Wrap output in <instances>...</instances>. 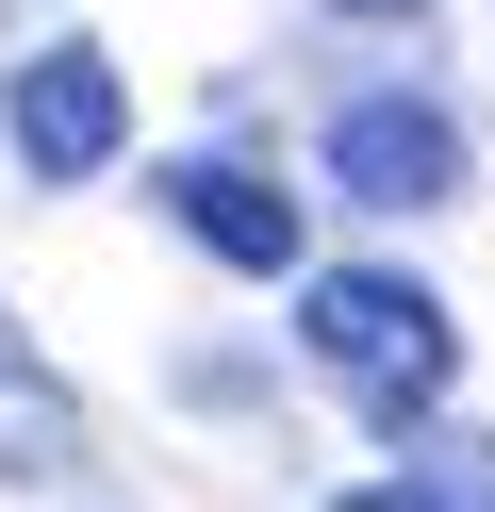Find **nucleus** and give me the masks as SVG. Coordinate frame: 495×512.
<instances>
[{
  "mask_svg": "<svg viewBox=\"0 0 495 512\" xmlns=\"http://www.w3.org/2000/svg\"><path fill=\"white\" fill-rule=\"evenodd\" d=\"M165 215H182L215 265H248V281L297 265V199H281V182H248V166H165Z\"/></svg>",
  "mask_w": 495,
  "mask_h": 512,
  "instance_id": "nucleus-4",
  "label": "nucleus"
},
{
  "mask_svg": "<svg viewBox=\"0 0 495 512\" xmlns=\"http://www.w3.org/2000/svg\"><path fill=\"white\" fill-rule=\"evenodd\" d=\"M66 463H83V397H66L17 347V314H0V479H66Z\"/></svg>",
  "mask_w": 495,
  "mask_h": 512,
  "instance_id": "nucleus-5",
  "label": "nucleus"
},
{
  "mask_svg": "<svg viewBox=\"0 0 495 512\" xmlns=\"http://www.w3.org/2000/svg\"><path fill=\"white\" fill-rule=\"evenodd\" d=\"M347 17H413V0H347Z\"/></svg>",
  "mask_w": 495,
  "mask_h": 512,
  "instance_id": "nucleus-8",
  "label": "nucleus"
},
{
  "mask_svg": "<svg viewBox=\"0 0 495 512\" xmlns=\"http://www.w3.org/2000/svg\"><path fill=\"white\" fill-rule=\"evenodd\" d=\"M330 512H446L429 479H363V496H330Z\"/></svg>",
  "mask_w": 495,
  "mask_h": 512,
  "instance_id": "nucleus-7",
  "label": "nucleus"
},
{
  "mask_svg": "<svg viewBox=\"0 0 495 512\" xmlns=\"http://www.w3.org/2000/svg\"><path fill=\"white\" fill-rule=\"evenodd\" d=\"M446 479H462L446 512H495V446H479V430H446Z\"/></svg>",
  "mask_w": 495,
  "mask_h": 512,
  "instance_id": "nucleus-6",
  "label": "nucleus"
},
{
  "mask_svg": "<svg viewBox=\"0 0 495 512\" xmlns=\"http://www.w3.org/2000/svg\"><path fill=\"white\" fill-rule=\"evenodd\" d=\"M0 17H17V0H0Z\"/></svg>",
  "mask_w": 495,
  "mask_h": 512,
  "instance_id": "nucleus-9",
  "label": "nucleus"
},
{
  "mask_svg": "<svg viewBox=\"0 0 495 512\" xmlns=\"http://www.w3.org/2000/svg\"><path fill=\"white\" fill-rule=\"evenodd\" d=\"M297 331H314V364H347L363 397L396 413V430H413V413L462 380V331H446V298H429V281H396V265H330Z\"/></svg>",
  "mask_w": 495,
  "mask_h": 512,
  "instance_id": "nucleus-1",
  "label": "nucleus"
},
{
  "mask_svg": "<svg viewBox=\"0 0 495 512\" xmlns=\"http://www.w3.org/2000/svg\"><path fill=\"white\" fill-rule=\"evenodd\" d=\"M0 133H17V166H33V182H99V166H116V133H132L116 50H33L17 100H0Z\"/></svg>",
  "mask_w": 495,
  "mask_h": 512,
  "instance_id": "nucleus-2",
  "label": "nucleus"
},
{
  "mask_svg": "<svg viewBox=\"0 0 495 512\" xmlns=\"http://www.w3.org/2000/svg\"><path fill=\"white\" fill-rule=\"evenodd\" d=\"M330 182H347L363 215L462 199V116H446V100H347V116H330Z\"/></svg>",
  "mask_w": 495,
  "mask_h": 512,
  "instance_id": "nucleus-3",
  "label": "nucleus"
}]
</instances>
